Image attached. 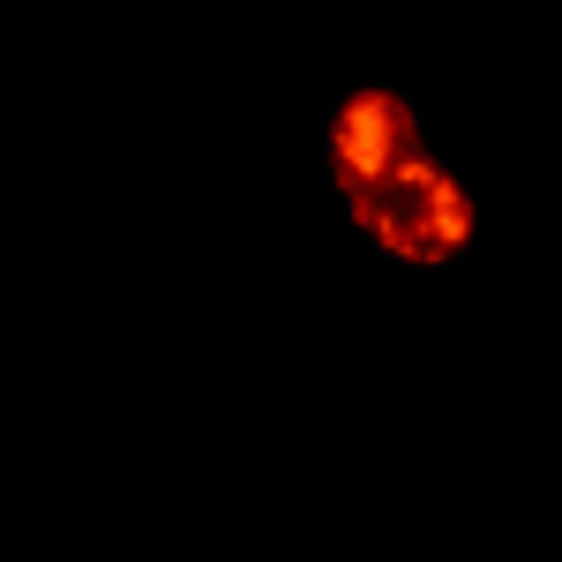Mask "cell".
I'll return each mask as SVG.
<instances>
[{"label": "cell", "mask_w": 562, "mask_h": 562, "mask_svg": "<svg viewBox=\"0 0 562 562\" xmlns=\"http://www.w3.org/2000/svg\"><path fill=\"white\" fill-rule=\"evenodd\" d=\"M323 180L375 256L420 262V270H450L473 256L480 203L465 173L435 150L413 90L375 76L338 90L323 113Z\"/></svg>", "instance_id": "6da1fadb"}]
</instances>
